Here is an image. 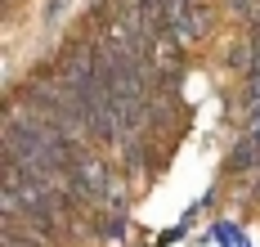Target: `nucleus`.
Instances as JSON below:
<instances>
[{"instance_id": "obj_1", "label": "nucleus", "mask_w": 260, "mask_h": 247, "mask_svg": "<svg viewBox=\"0 0 260 247\" xmlns=\"http://www.w3.org/2000/svg\"><path fill=\"white\" fill-rule=\"evenodd\" d=\"M251 171H260V139L247 131V135H238L234 148L224 153V175L238 180V175H251Z\"/></svg>"}, {"instance_id": "obj_2", "label": "nucleus", "mask_w": 260, "mask_h": 247, "mask_svg": "<svg viewBox=\"0 0 260 247\" xmlns=\"http://www.w3.org/2000/svg\"><path fill=\"white\" fill-rule=\"evenodd\" d=\"M72 9V0H45V9H41V23L45 27H58V18Z\"/></svg>"}, {"instance_id": "obj_3", "label": "nucleus", "mask_w": 260, "mask_h": 247, "mask_svg": "<svg viewBox=\"0 0 260 247\" xmlns=\"http://www.w3.org/2000/svg\"><path fill=\"white\" fill-rule=\"evenodd\" d=\"M251 135H256V139H260V117H256V121H251Z\"/></svg>"}]
</instances>
